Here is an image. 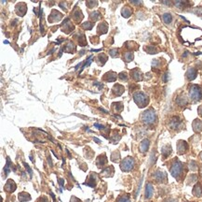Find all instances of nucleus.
I'll use <instances>...</instances> for the list:
<instances>
[{
	"mask_svg": "<svg viewBox=\"0 0 202 202\" xmlns=\"http://www.w3.org/2000/svg\"><path fill=\"white\" fill-rule=\"evenodd\" d=\"M132 78H133L135 81H137V82H139V81L142 80V73H141L138 69H134V70L132 71Z\"/></svg>",
	"mask_w": 202,
	"mask_h": 202,
	"instance_id": "16",
	"label": "nucleus"
},
{
	"mask_svg": "<svg viewBox=\"0 0 202 202\" xmlns=\"http://www.w3.org/2000/svg\"><path fill=\"white\" fill-rule=\"evenodd\" d=\"M125 59H126L127 62H131V61L133 59V54H132V52H127V53L125 54Z\"/></svg>",
	"mask_w": 202,
	"mask_h": 202,
	"instance_id": "26",
	"label": "nucleus"
},
{
	"mask_svg": "<svg viewBox=\"0 0 202 202\" xmlns=\"http://www.w3.org/2000/svg\"><path fill=\"white\" fill-rule=\"evenodd\" d=\"M188 149V145L186 141H182V140H180L177 144V151L180 154H185Z\"/></svg>",
	"mask_w": 202,
	"mask_h": 202,
	"instance_id": "6",
	"label": "nucleus"
},
{
	"mask_svg": "<svg viewBox=\"0 0 202 202\" xmlns=\"http://www.w3.org/2000/svg\"><path fill=\"white\" fill-rule=\"evenodd\" d=\"M162 19H163V21H164L165 24L169 25V24H171V22L172 21V16H171V13H165V14H163V16H162Z\"/></svg>",
	"mask_w": 202,
	"mask_h": 202,
	"instance_id": "17",
	"label": "nucleus"
},
{
	"mask_svg": "<svg viewBox=\"0 0 202 202\" xmlns=\"http://www.w3.org/2000/svg\"><path fill=\"white\" fill-rule=\"evenodd\" d=\"M23 166L25 167V169L28 170V173H29L30 177H32V176H33V170H31V168L29 167V165H28V164H26L25 162H23Z\"/></svg>",
	"mask_w": 202,
	"mask_h": 202,
	"instance_id": "27",
	"label": "nucleus"
},
{
	"mask_svg": "<svg viewBox=\"0 0 202 202\" xmlns=\"http://www.w3.org/2000/svg\"><path fill=\"white\" fill-rule=\"evenodd\" d=\"M99 109H100V111H101V112H105V113H107V111H104V109H102V108H100Z\"/></svg>",
	"mask_w": 202,
	"mask_h": 202,
	"instance_id": "35",
	"label": "nucleus"
},
{
	"mask_svg": "<svg viewBox=\"0 0 202 202\" xmlns=\"http://www.w3.org/2000/svg\"><path fill=\"white\" fill-rule=\"evenodd\" d=\"M132 12V10H130L128 7H126V8H124V10H122V15H123L125 18H128V17L131 16Z\"/></svg>",
	"mask_w": 202,
	"mask_h": 202,
	"instance_id": "23",
	"label": "nucleus"
},
{
	"mask_svg": "<svg viewBox=\"0 0 202 202\" xmlns=\"http://www.w3.org/2000/svg\"><path fill=\"white\" fill-rule=\"evenodd\" d=\"M106 75L109 76V77L106 79V81L114 82V81H116V79H117V74H116V73H114V72H109V73H107Z\"/></svg>",
	"mask_w": 202,
	"mask_h": 202,
	"instance_id": "22",
	"label": "nucleus"
},
{
	"mask_svg": "<svg viewBox=\"0 0 202 202\" xmlns=\"http://www.w3.org/2000/svg\"><path fill=\"white\" fill-rule=\"evenodd\" d=\"M149 146H150V141H149V139H144L141 142V144H140V151H141L142 153L147 152V151H148V148H149Z\"/></svg>",
	"mask_w": 202,
	"mask_h": 202,
	"instance_id": "8",
	"label": "nucleus"
},
{
	"mask_svg": "<svg viewBox=\"0 0 202 202\" xmlns=\"http://www.w3.org/2000/svg\"><path fill=\"white\" fill-rule=\"evenodd\" d=\"M200 158H201V160H202V154H200Z\"/></svg>",
	"mask_w": 202,
	"mask_h": 202,
	"instance_id": "37",
	"label": "nucleus"
},
{
	"mask_svg": "<svg viewBox=\"0 0 202 202\" xmlns=\"http://www.w3.org/2000/svg\"><path fill=\"white\" fill-rule=\"evenodd\" d=\"M94 126L95 127H97L98 129H103V125H102V124H94Z\"/></svg>",
	"mask_w": 202,
	"mask_h": 202,
	"instance_id": "31",
	"label": "nucleus"
},
{
	"mask_svg": "<svg viewBox=\"0 0 202 202\" xmlns=\"http://www.w3.org/2000/svg\"><path fill=\"white\" fill-rule=\"evenodd\" d=\"M180 124H181L180 119H179L178 117H173V118L171 119V121L170 125H171V127L172 128V129H176V128L179 127Z\"/></svg>",
	"mask_w": 202,
	"mask_h": 202,
	"instance_id": "14",
	"label": "nucleus"
},
{
	"mask_svg": "<svg viewBox=\"0 0 202 202\" xmlns=\"http://www.w3.org/2000/svg\"><path fill=\"white\" fill-rule=\"evenodd\" d=\"M93 139H94V141H96L97 143H101V140H100L99 139H97V138H94Z\"/></svg>",
	"mask_w": 202,
	"mask_h": 202,
	"instance_id": "34",
	"label": "nucleus"
},
{
	"mask_svg": "<svg viewBox=\"0 0 202 202\" xmlns=\"http://www.w3.org/2000/svg\"><path fill=\"white\" fill-rule=\"evenodd\" d=\"M167 79H168V74H165V75H164V82H167Z\"/></svg>",
	"mask_w": 202,
	"mask_h": 202,
	"instance_id": "33",
	"label": "nucleus"
},
{
	"mask_svg": "<svg viewBox=\"0 0 202 202\" xmlns=\"http://www.w3.org/2000/svg\"><path fill=\"white\" fill-rule=\"evenodd\" d=\"M176 102L179 106H185L187 104V98L186 97H180L177 98Z\"/></svg>",
	"mask_w": 202,
	"mask_h": 202,
	"instance_id": "21",
	"label": "nucleus"
},
{
	"mask_svg": "<svg viewBox=\"0 0 202 202\" xmlns=\"http://www.w3.org/2000/svg\"><path fill=\"white\" fill-rule=\"evenodd\" d=\"M11 168H12V163L10 162V159H9V157H7V164H6V166H5V168H4V172H5V177L10 172V170H11Z\"/></svg>",
	"mask_w": 202,
	"mask_h": 202,
	"instance_id": "15",
	"label": "nucleus"
},
{
	"mask_svg": "<svg viewBox=\"0 0 202 202\" xmlns=\"http://www.w3.org/2000/svg\"><path fill=\"white\" fill-rule=\"evenodd\" d=\"M18 198H19V200L21 202H24V201H29L31 200V196L29 194L25 193V192H22L19 194V196H18Z\"/></svg>",
	"mask_w": 202,
	"mask_h": 202,
	"instance_id": "13",
	"label": "nucleus"
},
{
	"mask_svg": "<svg viewBox=\"0 0 202 202\" xmlns=\"http://www.w3.org/2000/svg\"><path fill=\"white\" fill-rule=\"evenodd\" d=\"M83 27H84V28H87V29H91V28H92V24H90V23H85V24L83 25Z\"/></svg>",
	"mask_w": 202,
	"mask_h": 202,
	"instance_id": "29",
	"label": "nucleus"
},
{
	"mask_svg": "<svg viewBox=\"0 0 202 202\" xmlns=\"http://www.w3.org/2000/svg\"><path fill=\"white\" fill-rule=\"evenodd\" d=\"M106 162H107L106 157H105L103 160H102V155H101V156H99V157H98V160H97V165H98V167H99V168H100L101 166L103 167V165H104Z\"/></svg>",
	"mask_w": 202,
	"mask_h": 202,
	"instance_id": "25",
	"label": "nucleus"
},
{
	"mask_svg": "<svg viewBox=\"0 0 202 202\" xmlns=\"http://www.w3.org/2000/svg\"><path fill=\"white\" fill-rule=\"evenodd\" d=\"M154 193V187L151 183H147L146 185V188H145V197L146 198H150L153 196Z\"/></svg>",
	"mask_w": 202,
	"mask_h": 202,
	"instance_id": "11",
	"label": "nucleus"
},
{
	"mask_svg": "<svg viewBox=\"0 0 202 202\" xmlns=\"http://www.w3.org/2000/svg\"><path fill=\"white\" fill-rule=\"evenodd\" d=\"M114 90H117V91H115V93H116L117 96H120V95L123 94V92H124V87H123L122 85H120V84H117V85H115Z\"/></svg>",
	"mask_w": 202,
	"mask_h": 202,
	"instance_id": "19",
	"label": "nucleus"
},
{
	"mask_svg": "<svg viewBox=\"0 0 202 202\" xmlns=\"http://www.w3.org/2000/svg\"><path fill=\"white\" fill-rule=\"evenodd\" d=\"M193 129L195 132L198 133V132H201L202 131V121L201 120H198V119H196L193 123Z\"/></svg>",
	"mask_w": 202,
	"mask_h": 202,
	"instance_id": "10",
	"label": "nucleus"
},
{
	"mask_svg": "<svg viewBox=\"0 0 202 202\" xmlns=\"http://www.w3.org/2000/svg\"><path fill=\"white\" fill-rule=\"evenodd\" d=\"M142 120L145 124H148V125L155 124L157 120V115H156V112H154V109H147V111H145L142 115Z\"/></svg>",
	"mask_w": 202,
	"mask_h": 202,
	"instance_id": "1",
	"label": "nucleus"
},
{
	"mask_svg": "<svg viewBox=\"0 0 202 202\" xmlns=\"http://www.w3.org/2000/svg\"><path fill=\"white\" fill-rule=\"evenodd\" d=\"M134 167V159L132 157H126L120 164V168L123 171H130Z\"/></svg>",
	"mask_w": 202,
	"mask_h": 202,
	"instance_id": "5",
	"label": "nucleus"
},
{
	"mask_svg": "<svg viewBox=\"0 0 202 202\" xmlns=\"http://www.w3.org/2000/svg\"><path fill=\"white\" fill-rule=\"evenodd\" d=\"M4 43H5V44H9V41H8V40H5Z\"/></svg>",
	"mask_w": 202,
	"mask_h": 202,
	"instance_id": "36",
	"label": "nucleus"
},
{
	"mask_svg": "<svg viewBox=\"0 0 202 202\" xmlns=\"http://www.w3.org/2000/svg\"><path fill=\"white\" fill-rule=\"evenodd\" d=\"M198 114L202 117V106H200V107L198 108Z\"/></svg>",
	"mask_w": 202,
	"mask_h": 202,
	"instance_id": "32",
	"label": "nucleus"
},
{
	"mask_svg": "<svg viewBox=\"0 0 202 202\" xmlns=\"http://www.w3.org/2000/svg\"><path fill=\"white\" fill-rule=\"evenodd\" d=\"M197 74V70H196L195 68H193V67H190V68L187 70V72H186V78H187L189 81H193V80H195V79H196Z\"/></svg>",
	"mask_w": 202,
	"mask_h": 202,
	"instance_id": "9",
	"label": "nucleus"
},
{
	"mask_svg": "<svg viewBox=\"0 0 202 202\" xmlns=\"http://www.w3.org/2000/svg\"><path fill=\"white\" fill-rule=\"evenodd\" d=\"M133 98H134L135 103L140 108H143L149 103V98L147 97V96L144 95L143 93H142V92H138V93L134 94Z\"/></svg>",
	"mask_w": 202,
	"mask_h": 202,
	"instance_id": "3",
	"label": "nucleus"
},
{
	"mask_svg": "<svg viewBox=\"0 0 202 202\" xmlns=\"http://www.w3.org/2000/svg\"><path fill=\"white\" fill-rule=\"evenodd\" d=\"M117 202H131V199L128 197V196H122L120 197H118V199L117 200Z\"/></svg>",
	"mask_w": 202,
	"mask_h": 202,
	"instance_id": "24",
	"label": "nucleus"
},
{
	"mask_svg": "<svg viewBox=\"0 0 202 202\" xmlns=\"http://www.w3.org/2000/svg\"><path fill=\"white\" fill-rule=\"evenodd\" d=\"M155 179L157 181H163V180H165V181L167 180V175L163 171H157L155 174Z\"/></svg>",
	"mask_w": 202,
	"mask_h": 202,
	"instance_id": "12",
	"label": "nucleus"
},
{
	"mask_svg": "<svg viewBox=\"0 0 202 202\" xmlns=\"http://www.w3.org/2000/svg\"><path fill=\"white\" fill-rule=\"evenodd\" d=\"M182 170H183V165L180 162V161H175L172 166L171 168V175L174 177V178H179L180 175H182Z\"/></svg>",
	"mask_w": 202,
	"mask_h": 202,
	"instance_id": "4",
	"label": "nucleus"
},
{
	"mask_svg": "<svg viewBox=\"0 0 202 202\" xmlns=\"http://www.w3.org/2000/svg\"><path fill=\"white\" fill-rule=\"evenodd\" d=\"M59 183H60V186H61V189L60 191L63 192V185H64V180L63 179H59Z\"/></svg>",
	"mask_w": 202,
	"mask_h": 202,
	"instance_id": "28",
	"label": "nucleus"
},
{
	"mask_svg": "<svg viewBox=\"0 0 202 202\" xmlns=\"http://www.w3.org/2000/svg\"><path fill=\"white\" fill-rule=\"evenodd\" d=\"M4 188H5L6 191H8L9 193H12V192H14L16 190V185H15V182L12 180H9L7 181V183L5 185Z\"/></svg>",
	"mask_w": 202,
	"mask_h": 202,
	"instance_id": "7",
	"label": "nucleus"
},
{
	"mask_svg": "<svg viewBox=\"0 0 202 202\" xmlns=\"http://www.w3.org/2000/svg\"><path fill=\"white\" fill-rule=\"evenodd\" d=\"M189 96L193 101H198L202 98V90L198 85L193 84L189 89Z\"/></svg>",
	"mask_w": 202,
	"mask_h": 202,
	"instance_id": "2",
	"label": "nucleus"
},
{
	"mask_svg": "<svg viewBox=\"0 0 202 202\" xmlns=\"http://www.w3.org/2000/svg\"><path fill=\"white\" fill-rule=\"evenodd\" d=\"M193 194L197 196H202V188L199 185H196L194 187V190H193Z\"/></svg>",
	"mask_w": 202,
	"mask_h": 202,
	"instance_id": "20",
	"label": "nucleus"
},
{
	"mask_svg": "<svg viewBox=\"0 0 202 202\" xmlns=\"http://www.w3.org/2000/svg\"><path fill=\"white\" fill-rule=\"evenodd\" d=\"M171 153V147L170 146H164L162 148V154L164 155V157H168Z\"/></svg>",
	"mask_w": 202,
	"mask_h": 202,
	"instance_id": "18",
	"label": "nucleus"
},
{
	"mask_svg": "<svg viewBox=\"0 0 202 202\" xmlns=\"http://www.w3.org/2000/svg\"><path fill=\"white\" fill-rule=\"evenodd\" d=\"M36 202H49V200H48V198L46 196H41V197H39L38 199V201H36Z\"/></svg>",
	"mask_w": 202,
	"mask_h": 202,
	"instance_id": "30",
	"label": "nucleus"
}]
</instances>
